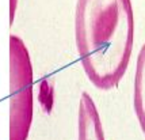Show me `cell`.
I'll return each mask as SVG.
<instances>
[{
	"label": "cell",
	"mask_w": 145,
	"mask_h": 140,
	"mask_svg": "<svg viewBox=\"0 0 145 140\" xmlns=\"http://www.w3.org/2000/svg\"><path fill=\"white\" fill-rule=\"evenodd\" d=\"M133 18L130 0H77L76 46L95 87L111 90L125 75L133 51Z\"/></svg>",
	"instance_id": "1"
},
{
	"label": "cell",
	"mask_w": 145,
	"mask_h": 140,
	"mask_svg": "<svg viewBox=\"0 0 145 140\" xmlns=\"http://www.w3.org/2000/svg\"><path fill=\"white\" fill-rule=\"evenodd\" d=\"M33 65L25 42L10 37V140H27L33 121Z\"/></svg>",
	"instance_id": "2"
},
{
	"label": "cell",
	"mask_w": 145,
	"mask_h": 140,
	"mask_svg": "<svg viewBox=\"0 0 145 140\" xmlns=\"http://www.w3.org/2000/svg\"><path fill=\"white\" fill-rule=\"evenodd\" d=\"M79 140H105L102 121L95 102L87 93H82L79 103Z\"/></svg>",
	"instance_id": "3"
},
{
	"label": "cell",
	"mask_w": 145,
	"mask_h": 140,
	"mask_svg": "<svg viewBox=\"0 0 145 140\" xmlns=\"http://www.w3.org/2000/svg\"><path fill=\"white\" fill-rule=\"evenodd\" d=\"M134 110L145 135V44L140 51L134 76Z\"/></svg>",
	"instance_id": "4"
},
{
	"label": "cell",
	"mask_w": 145,
	"mask_h": 140,
	"mask_svg": "<svg viewBox=\"0 0 145 140\" xmlns=\"http://www.w3.org/2000/svg\"><path fill=\"white\" fill-rule=\"evenodd\" d=\"M16 6H18V0H10V25H12V23H14V18H15Z\"/></svg>",
	"instance_id": "5"
}]
</instances>
